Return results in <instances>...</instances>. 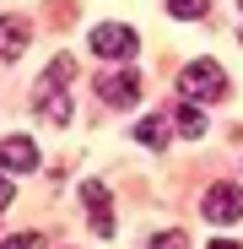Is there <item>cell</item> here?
I'll use <instances>...</instances> for the list:
<instances>
[{
	"mask_svg": "<svg viewBox=\"0 0 243 249\" xmlns=\"http://www.w3.org/2000/svg\"><path fill=\"white\" fill-rule=\"evenodd\" d=\"M173 114H178V119H173V124H178V136H189V141H194V136H206V114L194 108V98H184Z\"/></svg>",
	"mask_w": 243,
	"mask_h": 249,
	"instance_id": "9c48e42d",
	"label": "cell"
},
{
	"mask_svg": "<svg viewBox=\"0 0 243 249\" xmlns=\"http://www.w3.org/2000/svg\"><path fill=\"white\" fill-rule=\"evenodd\" d=\"M70 71H76V60L70 54H54L49 60V71H44V81L32 87V103H38V114H44L49 124H65L76 108H70Z\"/></svg>",
	"mask_w": 243,
	"mask_h": 249,
	"instance_id": "6da1fadb",
	"label": "cell"
},
{
	"mask_svg": "<svg viewBox=\"0 0 243 249\" xmlns=\"http://www.w3.org/2000/svg\"><path fill=\"white\" fill-rule=\"evenodd\" d=\"M81 200H87V217H92V233L97 238H113V206H108V190L97 179L81 184Z\"/></svg>",
	"mask_w": 243,
	"mask_h": 249,
	"instance_id": "8992f818",
	"label": "cell"
},
{
	"mask_svg": "<svg viewBox=\"0 0 243 249\" xmlns=\"http://www.w3.org/2000/svg\"><path fill=\"white\" fill-rule=\"evenodd\" d=\"M27 44H32L27 22H22V17H0V60H22Z\"/></svg>",
	"mask_w": 243,
	"mask_h": 249,
	"instance_id": "ba28073f",
	"label": "cell"
},
{
	"mask_svg": "<svg viewBox=\"0 0 243 249\" xmlns=\"http://www.w3.org/2000/svg\"><path fill=\"white\" fill-rule=\"evenodd\" d=\"M0 168H6V174H32L38 168V146L27 136H6V141H0Z\"/></svg>",
	"mask_w": 243,
	"mask_h": 249,
	"instance_id": "52a82bcc",
	"label": "cell"
},
{
	"mask_svg": "<svg viewBox=\"0 0 243 249\" xmlns=\"http://www.w3.org/2000/svg\"><path fill=\"white\" fill-rule=\"evenodd\" d=\"M168 11H173L178 22H200V17L211 11V0H168Z\"/></svg>",
	"mask_w": 243,
	"mask_h": 249,
	"instance_id": "8fae6325",
	"label": "cell"
},
{
	"mask_svg": "<svg viewBox=\"0 0 243 249\" xmlns=\"http://www.w3.org/2000/svg\"><path fill=\"white\" fill-rule=\"evenodd\" d=\"M92 49L103 60H130L135 54V33L125 22H103V27H92Z\"/></svg>",
	"mask_w": 243,
	"mask_h": 249,
	"instance_id": "5b68a950",
	"label": "cell"
},
{
	"mask_svg": "<svg viewBox=\"0 0 243 249\" xmlns=\"http://www.w3.org/2000/svg\"><path fill=\"white\" fill-rule=\"evenodd\" d=\"M97 98H103L108 108H130V103L141 98V76H135V71H103V76H97Z\"/></svg>",
	"mask_w": 243,
	"mask_h": 249,
	"instance_id": "277c9868",
	"label": "cell"
},
{
	"mask_svg": "<svg viewBox=\"0 0 243 249\" xmlns=\"http://www.w3.org/2000/svg\"><path fill=\"white\" fill-rule=\"evenodd\" d=\"M200 212H206L216 228L238 222V217H243V190H238V184H211V190H206V200H200Z\"/></svg>",
	"mask_w": 243,
	"mask_h": 249,
	"instance_id": "3957f363",
	"label": "cell"
},
{
	"mask_svg": "<svg viewBox=\"0 0 243 249\" xmlns=\"http://www.w3.org/2000/svg\"><path fill=\"white\" fill-rule=\"evenodd\" d=\"M11 206V179H0V212Z\"/></svg>",
	"mask_w": 243,
	"mask_h": 249,
	"instance_id": "7c38bea8",
	"label": "cell"
},
{
	"mask_svg": "<svg viewBox=\"0 0 243 249\" xmlns=\"http://www.w3.org/2000/svg\"><path fill=\"white\" fill-rule=\"evenodd\" d=\"M135 141L151 146V152H162V146H168V124H162V119H141L135 124Z\"/></svg>",
	"mask_w": 243,
	"mask_h": 249,
	"instance_id": "30bf717a",
	"label": "cell"
},
{
	"mask_svg": "<svg viewBox=\"0 0 243 249\" xmlns=\"http://www.w3.org/2000/svg\"><path fill=\"white\" fill-rule=\"evenodd\" d=\"M178 92L194 98V103H216V98L227 92V76H222L216 60H194L189 71H178Z\"/></svg>",
	"mask_w": 243,
	"mask_h": 249,
	"instance_id": "7a4b0ae2",
	"label": "cell"
},
{
	"mask_svg": "<svg viewBox=\"0 0 243 249\" xmlns=\"http://www.w3.org/2000/svg\"><path fill=\"white\" fill-rule=\"evenodd\" d=\"M238 6H243V0H238Z\"/></svg>",
	"mask_w": 243,
	"mask_h": 249,
	"instance_id": "4fadbf2b",
	"label": "cell"
}]
</instances>
